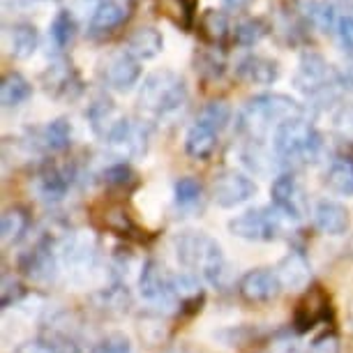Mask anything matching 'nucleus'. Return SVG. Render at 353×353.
<instances>
[{
  "label": "nucleus",
  "mask_w": 353,
  "mask_h": 353,
  "mask_svg": "<svg viewBox=\"0 0 353 353\" xmlns=\"http://www.w3.org/2000/svg\"><path fill=\"white\" fill-rule=\"evenodd\" d=\"M307 116V109L284 92H261L250 97L236 116V128L250 141H263L270 132L293 118Z\"/></svg>",
  "instance_id": "nucleus-1"
},
{
  "label": "nucleus",
  "mask_w": 353,
  "mask_h": 353,
  "mask_svg": "<svg viewBox=\"0 0 353 353\" xmlns=\"http://www.w3.org/2000/svg\"><path fill=\"white\" fill-rule=\"evenodd\" d=\"M173 252L183 268L199 272L212 286H222L229 272L219 243L205 231H181L173 236Z\"/></svg>",
  "instance_id": "nucleus-2"
},
{
  "label": "nucleus",
  "mask_w": 353,
  "mask_h": 353,
  "mask_svg": "<svg viewBox=\"0 0 353 353\" xmlns=\"http://www.w3.org/2000/svg\"><path fill=\"white\" fill-rule=\"evenodd\" d=\"M272 148L286 164H312L323 150V137L307 116L293 118L272 132Z\"/></svg>",
  "instance_id": "nucleus-3"
},
{
  "label": "nucleus",
  "mask_w": 353,
  "mask_h": 353,
  "mask_svg": "<svg viewBox=\"0 0 353 353\" xmlns=\"http://www.w3.org/2000/svg\"><path fill=\"white\" fill-rule=\"evenodd\" d=\"M188 83L173 70H155L139 88V106L155 118H166L188 104Z\"/></svg>",
  "instance_id": "nucleus-4"
},
{
  "label": "nucleus",
  "mask_w": 353,
  "mask_h": 353,
  "mask_svg": "<svg viewBox=\"0 0 353 353\" xmlns=\"http://www.w3.org/2000/svg\"><path fill=\"white\" fill-rule=\"evenodd\" d=\"M293 85L314 102L312 106H325L328 102H335L339 90H342L337 81V70L319 51H305L301 56L298 70L293 74Z\"/></svg>",
  "instance_id": "nucleus-5"
},
{
  "label": "nucleus",
  "mask_w": 353,
  "mask_h": 353,
  "mask_svg": "<svg viewBox=\"0 0 353 353\" xmlns=\"http://www.w3.org/2000/svg\"><path fill=\"white\" fill-rule=\"evenodd\" d=\"M229 233L248 243H272L282 233V215L272 205L250 208L229 219Z\"/></svg>",
  "instance_id": "nucleus-6"
},
{
  "label": "nucleus",
  "mask_w": 353,
  "mask_h": 353,
  "mask_svg": "<svg viewBox=\"0 0 353 353\" xmlns=\"http://www.w3.org/2000/svg\"><path fill=\"white\" fill-rule=\"evenodd\" d=\"M61 263L70 272L72 279L85 282L97 268L99 261V245L90 233H68V238L61 243Z\"/></svg>",
  "instance_id": "nucleus-7"
},
{
  "label": "nucleus",
  "mask_w": 353,
  "mask_h": 353,
  "mask_svg": "<svg viewBox=\"0 0 353 353\" xmlns=\"http://www.w3.org/2000/svg\"><path fill=\"white\" fill-rule=\"evenodd\" d=\"M61 252H56L49 236L39 238L28 252L19 256V270L37 286H51L61 272Z\"/></svg>",
  "instance_id": "nucleus-8"
},
{
  "label": "nucleus",
  "mask_w": 353,
  "mask_h": 353,
  "mask_svg": "<svg viewBox=\"0 0 353 353\" xmlns=\"http://www.w3.org/2000/svg\"><path fill=\"white\" fill-rule=\"evenodd\" d=\"M39 83L46 95H51L53 99H65V102H72L83 92V81L74 63L65 56L51 58V63L39 74Z\"/></svg>",
  "instance_id": "nucleus-9"
},
{
  "label": "nucleus",
  "mask_w": 353,
  "mask_h": 353,
  "mask_svg": "<svg viewBox=\"0 0 353 353\" xmlns=\"http://www.w3.org/2000/svg\"><path fill=\"white\" fill-rule=\"evenodd\" d=\"M259 192V185L252 181L248 173L236 169L219 171L212 181V201L219 208H236V205L248 203Z\"/></svg>",
  "instance_id": "nucleus-10"
},
{
  "label": "nucleus",
  "mask_w": 353,
  "mask_h": 353,
  "mask_svg": "<svg viewBox=\"0 0 353 353\" xmlns=\"http://www.w3.org/2000/svg\"><path fill=\"white\" fill-rule=\"evenodd\" d=\"M270 199L272 208L279 215L291 219V222H301L307 215V196H305L303 185L293 173H279L270 185Z\"/></svg>",
  "instance_id": "nucleus-11"
},
{
  "label": "nucleus",
  "mask_w": 353,
  "mask_h": 353,
  "mask_svg": "<svg viewBox=\"0 0 353 353\" xmlns=\"http://www.w3.org/2000/svg\"><path fill=\"white\" fill-rule=\"evenodd\" d=\"M332 316V305L330 296L323 291V286H310L303 293V298L298 301L296 310H293V330L298 335H305L312 328H316L319 323H325Z\"/></svg>",
  "instance_id": "nucleus-12"
},
{
  "label": "nucleus",
  "mask_w": 353,
  "mask_h": 353,
  "mask_svg": "<svg viewBox=\"0 0 353 353\" xmlns=\"http://www.w3.org/2000/svg\"><path fill=\"white\" fill-rule=\"evenodd\" d=\"M284 284L275 268H252L238 282V293L250 305H268L277 301Z\"/></svg>",
  "instance_id": "nucleus-13"
},
{
  "label": "nucleus",
  "mask_w": 353,
  "mask_h": 353,
  "mask_svg": "<svg viewBox=\"0 0 353 353\" xmlns=\"http://www.w3.org/2000/svg\"><path fill=\"white\" fill-rule=\"evenodd\" d=\"M132 14V0H99L88 21L85 35L95 42L111 37Z\"/></svg>",
  "instance_id": "nucleus-14"
},
{
  "label": "nucleus",
  "mask_w": 353,
  "mask_h": 353,
  "mask_svg": "<svg viewBox=\"0 0 353 353\" xmlns=\"http://www.w3.org/2000/svg\"><path fill=\"white\" fill-rule=\"evenodd\" d=\"M141 74H143L141 61L125 49L118 53H111L102 68L104 83L116 92H130L141 81Z\"/></svg>",
  "instance_id": "nucleus-15"
},
{
  "label": "nucleus",
  "mask_w": 353,
  "mask_h": 353,
  "mask_svg": "<svg viewBox=\"0 0 353 353\" xmlns=\"http://www.w3.org/2000/svg\"><path fill=\"white\" fill-rule=\"evenodd\" d=\"M139 293L143 301L155 305H169L176 301L171 289V275H166L164 265L155 259H145L139 272Z\"/></svg>",
  "instance_id": "nucleus-16"
},
{
  "label": "nucleus",
  "mask_w": 353,
  "mask_h": 353,
  "mask_svg": "<svg viewBox=\"0 0 353 353\" xmlns=\"http://www.w3.org/2000/svg\"><path fill=\"white\" fill-rule=\"evenodd\" d=\"M106 143L113 145L118 152L128 157H141L148 152L150 143V130L143 123H137L132 118L125 116L121 123L116 125V130L111 132V137L106 139Z\"/></svg>",
  "instance_id": "nucleus-17"
},
{
  "label": "nucleus",
  "mask_w": 353,
  "mask_h": 353,
  "mask_svg": "<svg viewBox=\"0 0 353 353\" xmlns=\"http://www.w3.org/2000/svg\"><path fill=\"white\" fill-rule=\"evenodd\" d=\"M77 181V171L72 166H61V164H44L37 173V192L44 201L58 203L68 196L70 188Z\"/></svg>",
  "instance_id": "nucleus-18"
},
{
  "label": "nucleus",
  "mask_w": 353,
  "mask_h": 353,
  "mask_svg": "<svg viewBox=\"0 0 353 353\" xmlns=\"http://www.w3.org/2000/svg\"><path fill=\"white\" fill-rule=\"evenodd\" d=\"M123 113L118 111L116 102L106 95V92H99L90 99L88 109H85V121H88L90 130L95 132V137H99L106 143V139L111 137V132L116 130V125L123 121Z\"/></svg>",
  "instance_id": "nucleus-19"
},
{
  "label": "nucleus",
  "mask_w": 353,
  "mask_h": 353,
  "mask_svg": "<svg viewBox=\"0 0 353 353\" xmlns=\"http://www.w3.org/2000/svg\"><path fill=\"white\" fill-rule=\"evenodd\" d=\"M279 74H282L279 63L268 56H259V53H248L236 65V77L250 85H272Z\"/></svg>",
  "instance_id": "nucleus-20"
},
{
  "label": "nucleus",
  "mask_w": 353,
  "mask_h": 353,
  "mask_svg": "<svg viewBox=\"0 0 353 353\" xmlns=\"http://www.w3.org/2000/svg\"><path fill=\"white\" fill-rule=\"evenodd\" d=\"M312 219H314L316 231L323 233V236H330V238L344 236L351 224L346 205H342L339 201H332V199H321V201L314 205Z\"/></svg>",
  "instance_id": "nucleus-21"
},
{
  "label": "nucleus",
  "mask_w": 353,
  "mask_h": 353,
  "mask_svg": "<svg viewBox=\"0 0 353 353\" xmlns=\"http://www.w3.org/2000/svg\"><path fill=\"white\" fill-rule=\"evenodd\" d=\"M275 270H277L279 279H282L284 289H293V291L307 289V284L312 279L310 259L305 256V252H301V250H291L289 254L279 259Z\"/></svg>",
  "instance_id": "nucleus-22"
},
{
  "label": "nucleus",
  "mask_w": 353,
  "mask_h": 353,
  "mask_svg": "<svg viewBox=\"0 0 353 353\" xmlns=\"http://www.w3.org/2000/svg\"><path fill=\"white\" fill-rule=\"evenodd\" d=\"M132 56L139 61H152L159 53L164 51V35L159 32L155 26H139L137 30L130 32L128 37V49Z\"/></svg>",
  "instance_id": "nucleus-23"
},
{
  "label": "nucleus",
  "mask_w": 353,
  "mask_h": 353,
  "mask_svg": "<svg viewBox=\"0 0 353 353\" xmlns=\"http://www.w3.org/2000/svg\"><path fill=\"white\" fill-rule=\"evenodd\" d=\"M217 130H212L210 125H205L203 121H196L185 134V152L192 159L199 162H208L212 157V152L217 148Z\"/></svg>",
  "instance_id": "nucleus-24"
},
{
  "label": "nucleus",
  "mask_w": 353,
  "mask_h": 353,
  "mask_svg": "<svg viewBox=\"0 0 353 353\" xmlns=\"http://www.w3.org/2000/svg\"><path fill=\"white\" fill-rule=\"evenodd\" d=\"M72 139H74V130L65 116L53 118L42 130H37V145L46 152H65L72 145Z\"/></svg>",
  "instance_id": "nucleus-25"
},
{
  "label": "nucleus",
  "mask_w": 353,
  "mask_h": 353,
  "mask_svg": "<svg viewBox=\"0 0 353 353\" xmlns=\"http://www.w3.org/2000/svg\"><path fill=\"white\" fill-rule=\"evenodd\" d=\"M32 226V217L28 208L23 205H10L8 210L3 212V219H0V236H3V243L8 245H19L28 236Z\"/></svg>",
  "instance_id": "nucleus-26"
},
{
  "label": "nucleus",
  "mask_w": 353,
  "mask_h": 353,
  "mask_svg": "<svg viewBox=\"0 0 353 353\" xmlns=\"http://www.w3.org/2000/svg\"><path fill=\"white\" fill-rule=\"evenodd\" d=\"M39 46V30L35 23L19 21L10 28V53L14 61H28Z\"/></svg>",
  "instance_id": "nucleus-27"
},
{
  "label": "nucleus",
  "mask_w": 353,
  "mask_h": 353,
  "mask_svg": "<svg viewBox=\"0 0 353 353\" xmlns=\"http://www.w3.org/2000/svg\"><path fill=\"white\" fill-rule=\"evenodd\" d=\"M32 97V83L21 72H8L0 81V102L5 109H17Z\"/></svg>",
  "instance_id": "nucleus-28"
},
{
  "label": "nucleus",
  "mask_w": 353,
  "mask_h": 353,
  "mask_svg": "<svg viewBox=\"0 0 353 353\" xmlns=\"http://www.w3.org/2000/svg\"><path fill=\"white\" fill-rule=\"evenodd\" d=\"M325 188L339 196H353V157H337L325 171Z\"/></svg>",
  "instance_id": "nucleus-29"
},
{
  "label": "nucleus",
  "mask_w": 353,
  "mask_h": 353,
  "mask_svg": "<svg viewBox=\"0 0 353 353\" xmlns=\"http://www.w3.org/2000/svg\"><path fill=\"white\" fill-rule=\"evenodd\" d=\"M196 28L201 32V37L208 42L210 46H217L222 44L226 37L231 35V26H229V17L219 10H205L196 21Z\"/></svg>",
  "instance_id": "nucleus-30"
},
{
  "label": "nucleus",
  "mask_w": 353,
  "mask_h": 353,
  "mask_svg": "<svg viewBox=\"0 0 353 353\" xmlns=\"http://www.w3.org/2000/svg\"><path fill=\"white\" fill-rule=\"evenodd\" d=\"M212 339L222 346H229V349H241V346H250L259 342V339H263V330L252 323L226 325V328H219L212 332Z\"/></svg>",
  "instance_id": "nucleus-31"
},
{
  "label": "nucleus",
  "mask_w": 353,
  "mask_h": 353,
  "mask_svg": "<svg viewBox=\"0 0 353 353\" xmlns=\"http://www.w3.org/2000/svg\"><path fill=\"white\" fill-rule=\"evenodd\" d=\"M268 32H270V23L265 21V19L250 17L233 26L231 42L236 46H254L261 42L263 37H268Z\"/></svg>",
  "instance_id": "nucleus-32"
},
{
  "label": "nucleus",
  "mask_w": 353,
  "mask_h": 353,
  "mask_svg": "<svg viewBox=\"0 0 353 353\" xmlns=\"http://www.w3.org/2000/svg\"><path fill=\"white\" fill-rule=\"evenodd\" d=\"M77 35V19L72 14V10H58L56 17L49 23V39L53 42L58 51H65L74 42Z\"/></svg>",
  "instance_id": "nucleus-33"
},
{
  "label": "nucleus",
  "mask_w": 353,
  "mask_h": 353,
  "mask_svg": "<svg viewBox=\"0 0 353 353\" xmlns=\"http://www.w3.org/2000/svg\"><path fill=\"white\" fill-rule=\"evenodd\" d=\"M102 181L106 188L121 190V192H132L139 185V173L130 162H116L109 164L102 171Z\"/></svg>",
  "instance_id": "nucleus-34"
},
{
  "label": "nucleus",
  "mask_w": 353,
  "mask_h": 353,
  "mask_svg": "<svg viewBox=\"0 0 353 353\" xmlns=\"http://www.w3.org/2000/svg\"><path fill=\"white\" fill-rule=\"evenodd\" d=\"M102 224L106 231L116 233V236H123V238H132L139 231L134 219H132V215L123 205H109L102 215Z\"/></svg>",
  "instance_id": "nucleus-35"
},
{
  "label": "nucleus",
  "mask_w": 353,
  "mask_h": 353,
  "mask_svg": "<svg viewBox=\"0 0 353 353\" xmlns=\"http://www.w3.org/2000/svg\"><path fill=\"white\" fill-rule=\"evenodd\" d=\"M97 301H99V307H102L104 312H109V314H118V316L125 314V312L132 307L130 291L123 282H116L113 286H109V289H104L97 296Z\"/></svg>",
  "instance_id": "nucleus-36"
},
{
  "label": "nucleus",
  "mask_w": 353,
  "mask_h": 353,
  "mask_svg": "<svg viewBox=\"0 0 353 353\" xmlns=\"http://www.w3.org/2000/svg\"><path fill=\"white\" fill-rule=\"evenodd\" d=\"M194 70L203 81H217V79L224 77L226 63L217 53V49H203L194 56Z\"/></svg>",
  "instance_id": "nucleus-37"
},
{
  "label": "nucleus",
  "mask_w": 353,
  "mask_h": 353,
  "mask_svg": "<svg viewBox=\"0 0 353 353\" xmlns=\"http://www.w3.org/2000/svg\"><path fill=\"white\" fill-rule=\"evenodd\" d=\"M39 339L46 344V349L51 353H81V346L74 337L70 335V332H65L61 328H56V325H49V328H44L39 332Z\"/></svg>",
  "instance_id": "nucleus-38"
},
{
  "label": "nucleus",
  "mask_w": 353,
  "mask_h": 353,
  "mask_svg": "<svg viewBox=\"0 0 353 353\" xmlns=\"http://www.w3.org/2000/svg\"><path fill=\"white\" fill-rule=\"evenodd\" d=\"M201 194L203 188L194 176H183L173 183V199H176V205H181V208H194L201 201Z\"/></svg>",
  "instance_id": "nucleus-39"
},
{
  "label": "nucleus",
  "mask_w": 353,
  "mask_h": 353,
  "mask_svg": "<svg viewBox=\"0 0 353 353\" xmlns=\"http://www.w3.org/2000/svg\"><path fill=\"white\" fill-rule=\"evenodd\" d=\"M231 116H233V109L231 104L226 102V99H210L208 104L203 106L201 116H199V121H203L205 125H210L212 130L222 132L226 125L231 123Z\"/></svg>",
  "instance_id": "nucleus-40"
},
{
  "label": "nucleus",
  "mask_w": 353,
  "mask_h": 353,
  "mask_svg": "<svg viewBox=\"0 0 353 353\" xmlns=\"http://www.w3.org/2000/svg\"><path fill=\"white\" fill-rule=\"evenodd\" d=\"M90 353H134V346H132V339L123 332H109L92 344Z\"/></svg>",
  "instance_id": "nucleus-41"
},
{
  "label": "nucleus",
  "mask_w": 353,
  "mask_h": 353,
  "mask_svg": "<svg viewBox=\"0 0 353 353\" xmlns=\"http://www.w3.org/2000/svg\"><path fill=\"white\" fill-rule=\"evenodd\" d=\"M28 296V289L21 279L12 277V275H3V289H0V307L8 310L12 305L21 303L23 298Z\"/></svg>",
  "instance_id": "nucleus-42"
},
{
  "label": "nucleus",
  "mask_w": 353,
  "mask_h": 353,
  "mask_svg": "<svg viewBox=\"0 0 353 353\" xmlns=\"http://www.w3.org/2000/svg\"><path fill=\"white\" fill-rule=\"evenodd\" d=\"M332 128L346 141H353V104H342L332 116Z\"/></svg>",
  "instance_id": "nucleus-43"
},
{
  "label": "nucleus",
  "mask_w": 353,
  "mask_h": 353,
  "mask_svg": "<svg viewBox=\"0 0 353 353\" xmlns=\"http://www.w3.org/2000/svg\"><path fill=\"white\" fill-rule=\"evenodd\" d=\"M342 351V342H339L337 332L325 330L319 337H314V342L310 344L307 353H339Z\"/></svg>",
  "instance_id": "nucleus-44"
},
{
  "label": "nucleus",
  "mask_w": 353,
  "mask_h": 353,
  "mask_svg": "<svg viewBox=\"0 0 353 353\" xmlns=\"http://www.w3.org/2000/svg\"><path fill=\"white\" fill-rule=\"evenodd\" d=\"M337 37H339V46H342V51L353 61V12L351 14H342V19H339Z\"/></svg>",
  "instance_id": "nucleus-45"
},
{
  "label": "nucleus",
  "mask_w": 353,
  "mask_h": 353,
  "mask_svg": "<svg viewBox=\"0 0 353 353\" xmlns=\"http://www.w3.org/2000/svg\"><path fill=\"white\" fill-rule=\"evenodd\" d=\"M173 3L178 5V10H181L183 14V28H192L199 17H196V10H199V0H173Z\"/></svg>",
  "instance_id": "nucleus-46"
},
{
  "label": "nucleus",
  "mask_w": 353,
  "mask_h": 353,
  "mask_svg": "<svg viewBox=\"0 0 353 353\" xmlns=\"http://www.w3.org/2000/svg\"><path fill=\"white\" fill-rule=\"evenodd\" d=\"M337 81L342 90L353 92V65H349L346 70H337Z\"/></svg>",
  "instance_id": "nucleus-47"
},
{
  "label": "nucleus",
  "mask_w": 353,
  "mask_h": 353,
  "mask_svg": "<svg viewBox=\"0 0 353 353\" xmlns=\"http://www.w3.org/2000/svg\"><path fill=\"white\" fill-rule=\"evenodd\" d=\"M17 353H51V351L46 349V344L37 337V339H32V342H26L19 346Z\"/></svg>",
  "instance_id": "nucleus-48"
},
{
  "label": "nucleus",
  "mask_w": 353,
  "mask_h": 353,
  "mask_svg": "<svg viewBox=\"0 0 353 353\" xmlns=\"http://www.w3.org/2000/svg\"><path fill=\"white\" fill-rule=\"evenodd\" d=\"M224 3V8L226 10H231V12H241V10H248L254 0H222Z\"/></svg>",
  "instance_id": "nucleus-49"
},
{
  "label": "nucleus",
  "mask_w": 353,
  "mask_h": 353,
  "mask_svg": "<svg viewBox=\"0 0 353 353\" xmlns=\"http://www.w3.org/2000/svg\"><path fill=\"white\" fill-rule=\"evenodd\" d=\"M164 353H188V351H164Z\"/></svg>",
  "instance_id": "nucleus-50"
},
{
  "label": "nucleus",
  "mask_w": 353,
  "mask_h": 353,
  "mask_svg": "<svg viewBox=\"0 0 353 353\" xmlns=\"http://www.w3.org/2000/svg\"><path fill=\"white\" fill-rule=\"evenodd\" d=\"M97 3H99V0H97Z\"/></svg>",
  "instance_id": "nucleus-51"
}]
</instances>
